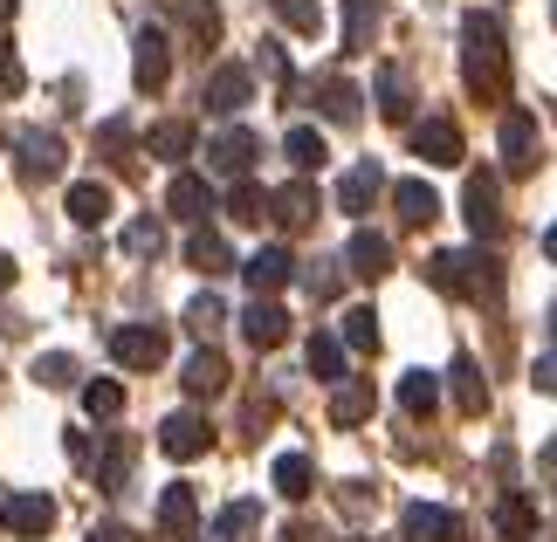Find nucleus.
Here are the masks:
<instances>
[{"instance_id":"1","label":"nucleus","mask_w":557,"mask_h":542,"mask_svg":"<svg viewBox=\"0 0 557 542\" xmlns=\"http://www.w3.org/2000/svg\"><path fill=\"white\" fill-rule=\"evenodd\" d=\"M461 41H468V83H475L482 97H503V28H496V14H468Z\"/></svg>"},{"instance_id":"2","label":"nucleus","mask_w":557,"mask_h":542,"mask_svg":"<svg viewBox=\"0 0 557 542\" xmlns=\"http://www.w3.org/2000/svg\"><path fill=\"white\" fill-rule=\"evenodd\" d=\"M434 289H447V295H496V262H482V254H468V248H447V254H434Z\"/></svg>"},{"instance_id":"3","label":"nucleus","mask_w":557,"mask_h":542,"mask_svg":"<svg viewBox=\"0 0 557 542\" xmlns=\"http://www.w3.org/2000/svg\"><path fill=\"white\" fill-rule=\"evenodd\" d=\"M14 159H21V179H55L62 159H70V144H62L55 131H41V124H14Z\"/></svg>"},{"instance_id":"4","label":"nucleus","mask_w":557,"mask_h":542,"mask_svg":"<svg viewBox=\"0 0 557 542\" xmlns=\"http://www.w3.org/2000/svg\"><path fill=\"white\" fill-rule=\"evenodd\" d=\"M111 357L124 371H159L165 364V330L159 323H124V330H111Z\"/></svg>"},{"instance_id":"5","label":"nucleus","mask_w":557,"mask_h":542,"mask_svg":"<svg viewBox=\"0 0 557 542\" xmlns=\"http://www.w3.org/2000/svg\"><path fill=\"white\" fill-rule=\"evenodd\" d=\"M0 522H8V535H21V542H41L55 529V502L49 494H8V502H0Z\"/></svg>"},{"instance_id":"6","label":"nucleus","mask_w":557,"mask_h":542,"mask_svg":"<svg viewBox=\"0 0 557 542\" xmlns=\"http://www.w3.org/2000/svg\"><path fill=\"white\" fill-rule=\"evenodd\" d=\"M207 446H213V426L200 419V412H173V419L159 426V453H165V461H200Z\"/></svg>"},{"instance_id":"7","label":"nucleus","mask_w":557,"mask_h":542,"mask_svg":"<svg viewBox=\"0 0 557 542\" xmlns=\"http://www.w3.org/2000/svg\"><path fill=\"white\" fill-rule=\"evenodd\" d=\"M132 76H138V90L152 97V90H165V76H173V41H165L159 28H138V41H132Z\"/></svg>"},{"instance_id":"8","label":"nucleus","mask_w":557,"mask_h":542,"mask_svg":"<svg viewBox=\"0 0 557 542\" xmlns=\"http://www.w3.org/2000/svg\"><path fill=\"white\" fill-rule=\"evenodd\" d=\"M248 97H255V70H242V62H221V70L207 76V111L213 117L248 111Z\"/></svg>"},{"instance_id":"9","label":"nucleus","mask_w":557,"mask_h":542,"mask_svg":"<svg viewBox=\"0 0 557 542\" xmlns=\"http://www.w3.org/2000/svg\"><path fill=\"white\" fill-rule=\"evenodd\" d=\"M255 151H262V138H255L248 124H227V131L207 144V165H213V172H227V179H248Z\"/></svg>"},{"instance_id":"10","label":"nucleus","mask_w":557,"mask_h":542,"mask_svg":"<svg viewBox=\"0 0 557 542\" xmlns=\"http://www.w3.org/2000/svg\"><path fill=\"white\" fill-rule=\"evenodd\" d=\"M399 535L406 542H461V522L447 508H434V502H406L399 508Z\"/></svg>"},{"instance_id":"11","label":"nucleus","mask_w":557,"mask_h":542,"mask_svg":"<svg viewBox=\"0 0 557 542\" xmlns=\"http://www.w3.org/2000/svg\"><path fill=\"white\" fill-rule=\"evenodd\" d=\"M242 275H248L255 295H275V289H289V281H296V262H289V248H255L248 262H242Z\"/></svg>"},{"instance_id":"12","label":"nucleus","mask_w":557,"mask_h":542,"mask_svg":"<svg viewBox=\"0 0 557 542\" xmlns=\"http://www.w3.org/2000/svg\"><path fill=\"white\" fill-rule=\"evenodd\" d=\"M242 337L255 343V351H275V343L289 337V316H283V302H269V295H255L248 310H242Z\"/></svg>"},{"instance_id":"13","label":"nucleus","mask_w":557,"mask_h":542,"mask_svg":"<svg viewBox=\"0 0 557 542\" xmlns=\"http://www.w3.org/2000/svg\"><path fill=\"white\" fill-rule=\"evenodd\" d=\"M496 144H503V165L509 172H530V165H537V117H530V111H509Z\"/></svg>"},{"instance_id":"14","label":"nucleus","mask_w":557,"mask_h":542,"mask_svg":"<svg viewBox=\"0 0 557 542\" xmlns=\"http://www.w3.org/2000/svg\"><path fill=\"white\" fill-rule=\"evenodd\" d=\"M413 151H420L426 165H461V131L447 117H420L413 124Z\"/></svg>"},{"instance_id":"15","label":"nucleus","mask_w":557,"mask_h":542,"mask_svg":"<svg viewBox=\"0 0 557 542\" xmlns=\"http://www.w3.org/2000/svg\"><path fill=\"white\" fill-rule=\"evenodd\" d=\"M468 227L475 234H496L503 227V192H496V172H475V179H468Z\"/></svg>"},{"instance_id":"16","label":"nucleus","mask_w":557,"mask_h":542,"mask_svg":"<svg viewBox=\"0 0 557 542\" xmlns=\"http://www.w3.org/2000/svg\"><path fill=\"white\" fill-rule=\"evenodd\" d=\"M345 268L366 275V281H379L385 268H393V241H385V234H372V227H358L351 248H345Z\"/></svg>"},{"instance_id":"17","label":"nucleus","mask_w":557,"mask_h":542,"mask_svg":"<svg viewBox=\"0 0 557 542\" xmlns=\"http://www.w3.org/2000/svg\"><path fill=\"white\" fill-rule=\"evenodd\" d=\"M165 206H173L180 220H207V213H213V186L200 179V172H173V186H165Z\"/></svg>"},{"instance_id":"18","label":"nucleus","mask_w":557,"mask_h":542,"mask_svg":"<svg viewBox=\"0 0 557 542\" xmlns=\"http://www.w3.org/2000/svg\"><path fill=\"white\" fill-rule=\"evenodd\" d=\"M379 192H385V172L366 159V165H351L345 179H337V206H345V213H372Z\"/></svg>"},{"instance_id":"19","label":"nucleus","mask_w":557,"mask_h":542,"mask_svg":"<svg viewBox=\"0 0 557 542\" xmlns=\"http://www.w3.org/2000/svg\"><path fill=\"white\" fill-rule=\"evenodd\" d=\"M180 385H186V399H213L227 385V357L221 351H193L186 371H180Z\"/></svg>"},{"instance_id":"20","label":"nucleus","mask_w":557,"mask_h":542,"mask_svg":"<svg viewBox=\"0 0 557 542\" xmlns=\"http://www.w3.org/2000/svg\"><path fill=\"white\" fill-rule=\"evenodd\" d=\"M193 522H200V502H193V488H186V481H173V488L159 494V529L186 542V535H193Z\"/></svg>"},{"instance_id":"21","label":"nucleus","mask_w":557,"mask_h":542,"mask_svg":"<svg viewBox=\"0 0 557 542\" xmlns=\"http://www.w3.org/2000/svg\"><path fill=\"white\" fill-rule=\"evenodd\" d=\"M393 206H399L406 227H426V220L441 213V192L426 186V179H399V186H393Z\"/></svg>"},{"instance_id":"22","label":"nucleus","mask_w":557,"mask_h":542,"mask_svg":"<svg viewBox=\"0 0 557 542\" xmlns=\"http://www.w3.org/2000/svg\"><path fill=\"white\" fill-rule=\"evenodd\" d=\"M70 220H76V227H103V220H111V186L76 179V186H70Z\"/></svg>"},{"instance_id":"23","label":"nucleus","mask_w":557,"mask_h":542,"mask_svg":"<svg viewBox=\"0 0 557 542\" xmlns=\"http://www.w3.org/2000/svg\"><path fill=\"white\" fill-rule=\"evenodd\" d=\"M310 488H317L310 453H275V494H283V502H304Z\"/></svg>"},{"instance_id":"24","label":"nucleus","mask_w":557,"mask_h":542,"mask_svg":"<svg viewBox=\"0 0 557 542\" xmlns=\"http://www.w3.org/2000/svg\"><path fill=\"white\" fill-rule=\"evenodd\" d=\"M255 529H262V508H255V502H227L221 515H213V529H207V542H248Z\"/></svg>"},{"instance_id":"25","label":"nucleus","mask_w":557,"mask_h":542,"mask_svg":"<svg viewBox=\"0 0 557 542\" xmlns=\"http://www.w3.org/2000/svg\"><path fill=\"white\" fill-rule=\"evenodd\" d=\"M269 213H275L283 227H310V220H317V192L296 179V186H283V192H269Z\"/></svg>"},{"instance_id":"26","label":"nucleus","mask_w":557,"mask_h":542,"mask_svg":"<svg viewBox=\"0 0 557 542\" xmlns=\"http://www.w3.org/2000/svg\"><path fill=\"white\" fill-rule=\"evenodd\" d=\"M145 151H152V159H165V165H180L186 151H193V124H180V117L152 124V131H145Z\"/></svg>"},{"instance_id":"27","label":"nucleus","mask_w":557,"mask_h":542,"mask_svg":"<svg viewBox=\"0 0 557 542\" xmlns=\"http://www.w3.org/2000/svg\"><path fill=\"white\" fill-rule=\"evenodd\" d=\"M186 262L200 268V275H227V268H234V254H227V241H221L213 227H200V234L186 241Z\"/></svg>"},{"instance_id":"28","label":"nucleus","mask_w":557,"mask_h":542,"mask_svg":"<svg viewBox=\"0 0 557 542\" xmlns=\"http://www.w3.org/2000/svg\"><path fill=\"white\" fill-rule=\"evenodd\" d=\"M372 35H379V0H345V55L372 49Z\"/></svg>"},{"instance_id":"29","label":"nucleus","mask_w":557,"mask_h":542,"mask_svg":"<svg viewBox=\"0 0 557 542\" xmlns=\"http://www.w3.org/2000/svg\"><path fill=\"white\" fill-rule=\"evenodd\" d=\"M180 21H186L193 49H213V41H221V8H213V0H180Z\"/></svg>"},{"instance_id":"30","label":"nucleus","mask_w":557,"mask_h":542,"mask_svg":"<svg viewBox=\"0 0 557 542\" xmlns=\"http://www.w3.org/2000/svg\"><path fill=\"white\" fill-rule=\"evenodd\" d=\"M304 357H310V378H324V385H337V378H345V343H337L331 330H317Z\"/></svg>"},{"instance_id":"31","label":"nucleus","mask_w":557,"mask_h":542,"mask_svg":"<svg viewBox=\"0 0 557 542\" xmlns=\"http://www.w3.org/2000/svg\"><path fill=\"white\" fill-rule=\"evenodd\" d=\"M317 97H324V117L331 124H358V103H366V97H358L345 76H324V83H317Z\"/></svg>"},{"instance_id":"32","label":"nucleus","mask_w":557,"mask_h":542,"mask_svg":"<svg viewBox=\"0 0 557 542\" xmlns=\"http://www.w3.org/2000/svg\"><path fill=\"white\" fill-rule=\"evenodd\" d=\"M399 405L413 412V419H426V412L441 405V378H434V371H406V378H399Z\"/></svg>"},{"instance_id":"33","label":"nucleus","mask_w":557,"mask_h":542,"mask_svg":"<svg viewBox=\"0 0 557 542\" xmlns=\"http://www.w3.org/2000/svg\"><path fill=\"white\" fill-rule=\"evenodd\" d=\"M331 419H337V426H358V419H372V385H366V378L337 385V399H331Z\"/></svg>"},{"instance_id":"34","label":"nucleus","mask_w":557,"mask_h":542,"mask_svg":"<svg viewBox=\"0 0 557 542\" xmlns=\"http://www.w3.org/2000/svg\"><path fill=\"white\" fill-rule=\"evenodd\" d=\"M283 151H289V165H296V172H317V165L331 159V151H324V131H310V124H296V131L283 138Z\"/></svg>"},{"instance_id":"35","label":"nucleus","mask_w":557,"mask_h":542,"mask_svg":"<svg viewBox=\"0 0 557 542\" xmlns=\"http://www.w3.org/2000/svg\"><path fill=\"white\" fill-rule=\"evenodd\" d=\"M496 529H503L509 542H530V535H537V508H530L523 494H503V508H496Z\"/></svg>"},{"instance_id":"36","label":"nucleus","mask_w":557,"mask_h":542,"mask_svg":"<svg viewBox=\"0 0 557 542\" xmlns=\"http://www.w3.org/2000/svg\"><path fill=\"white\" fill-rule=\"evenodd\" d=\"M455 405L468 412V419L488 405V385H482V371H475V357H455Z\"/></svg>"},{"instance_id":"37","label":"nucleus","mask_w":557,"mask_h":542,"mask_svg":"<svg viewBox=\"0 0 557 542\" xmlns=\"http://www.w3.org/2000/svg\"><path fill=\"white\" fill-rule=\"evenodd\" d=\"M379 117H393V124L413 117V97H406V76L399 70H379Z\"/></svg>"},{"instance_id":"38","label":"nucleus","mask_w":557,"mask_h":542,"mask_svg":"<svg viewBox=\"0 0 557 542\" xmlns=\"http://www.w3.org/2000/svg\"><path fill=\"white\" fill-rule=\"evenodd\" d=\"M83 412H90V419H117V412H124V385L117 378L83 385Z\"/></svg>"},{"instance_id":"39","label":"nucleus","mask_w":557,"mask_h":542,"mask_svg":"<svg viewBox=\"0 0 557 542\" xmlns=\"http://www.w3.org/2000/svg\"><path fill=\"white\" fill-rule=\"evenodd\" d=\"M345 351H379V316L372 310H345V330H337Z\"/></svg>"},{"instance_id":"40","label":"nucleus","mask_w":557,"mask_h":542,"mask_svg":"<svg viewBox=\"0 0 557 542\" xmlns=\"http://www.w3.org/2000/svg\"><path fill=\"white\" fill-rule=\"evenodd\" d=\"M262 213H269V192L255 186V179H242V186L227 192V220H242V227H248V220H262Z\"/></svg>"},{"instance_id":"41","label":"nucleus","mask_w":557,"mask_h":542,"mask_svg":"<svg viewBox=\"0 0 557 542\" xmlns=\"http://www.w3.org/2000/svg\"><path fill=\"white\" fill-rule=\"evenodd\" d=\"M269 8L283 14L296 35H317V28H324V8H317V0H269Z\"/></svg>"},{"instance_id":"42","label":"nucleus","mask_w":557,"mask_h":542,"mask_svg":"<svg viewBox=\"0 0 557 542\" xmlns=\"http://www.w3.org/2000/svg\"><path fill=\"white\" fill-rule=\"evenodd\" d=\"M227 323V310H221V295H193L186 302V330H200V337H213Z\"/></svg>"},{"instance_id":"43","label":"nucleus","mask_w":557,"mask_h":542,"mask_svg":"<svg viewBox=\"0 0 557 542\" xmlns=\"http://www.w3.org/2000/svg\"><path fill=\"white\" fill-rule=\"evenodd\" d=\"M159 248H165L159 220H132V227H124V254H138V262H145V254H159Z\"/></svg>"},{"instance_id":"44","label":"nucleus","mask_w":557,"mask_h":542,"mask_svg":"<svg viewBox=\"0 0 557 542\" xmlns=\"http://www.w3.org/2000/svg\"><path fill=\"white\" fill-rule=\"evenodd\" d=\"M124 474H132V440H111V461H103V474H97V481L117 494V488H124Z\"/></svg>"},{"instance_id":"45","label":"nucleus","mask_w":557,"mask_h":542,"mask_svg":"<svg viewBox=\"0 0 557 542\" xmlns=\"http://www.w3.org/2000/svg\"><path fill=\"white\" fill-rule=\"evenodd\" d=\"M35 378H41V385H76V357H62V351L35 357Z\"/></svg>"},{"instance_id":"46","label":"nucleus","mask_w":557,"mask_h":542,"mask_svg":"<svg viewBox=\"0 0 557 542\" xmlns=\"http://www.w3.org/2000/svg\"><path fill=\"white\" fill-rule=\"evenodd\" d=\"M21 83H28V70H21L14 41H0V97H21Z\"/></svg>"},{"instance_id":"47","label":"nucleus","mask_w":557,"mask_h":542,"mask_svg":"<svg viewBox=\"0 0 557 542\" xmlns=\"http://www.w3.org/2000/svg\"><path fill=\"white\" fill-rule=\"evenodd\" d=\"M97 151H103V159H117V151H132V124H97Z\"/></svg>"},{"instance_id":"48","label":"nucleus","mask_w":557,"mask_h":542,"mask_svg":"<svg viewBox=\"0 0 557 542\" xmlns=\"http://www.w3.org/2000/svg\"><path fill=\"white\" fill-rule=\"evenodd\" d=\"M262 70L283 83V97H289V55H283V41H262Z\"/></svg>"},{"instance_id":"49","label":"nucleus","mask_w":557,"mask_h":542,"mask_svg":"<svg viewBox=\"0 0 557 542\" xmlns=\"http://www.w3.org/2000/svg\"><path fill=\"white\" fill-rule=\"evenodd\" d=\"M530 385H537V392H550V399H557V351H544V357H537V371H530Z\"/></svg>"},{"instance_id":"50","label":"nucleus","mask_w":557,"mask_h":542,"mask_svg":"<svg viewBox=\"0 0 557 542\" xmlns=\"http://www.w3.org/2000/svg\"><path fill=\"white\" fill-rule=\"evenodd\" d=\"M90 542H138V535H132V529H117V522H103V529H97Z\"/></svg>"},{"instance_id":"51","label":"nucleus","mask_w":557,"mask_h":542,"mask_svg":"<svg viewBox=\"0 0 557 542\" xmlns=\"http://www.w3.org/2000/svg\"><path fill=\"white\" fill-rule=\"evenodd\" d=\"M8 281H14V262H8V254H0V289H8Z\"/></svg>"},{"instance_id":"52","label":"nucleus","mask_w":557,"mask_h":542,"mask_svg":"<svg viewBox=\"0 0 557 542\" xmlns=\"http://www.w3.org/2000/svg\"><path fill=\"white\" fill-rule=\"evenodd\" d=\"M544 254H550V262H557V227H550V234H544Z\"/></svg>"},{"instance_id":"53","label":"nucleus","mask_w":557,"mask_h":542,"mask_svg":"<svg viewBox=\"0 0 557 542\" xmlns=\"http://www.w3.org/2000/svg\"><path fill=\"white\" fill-rule=\"evenodd\" d=\"M550 21H557V0H550Z\"/></svg>"}]
</instances>
